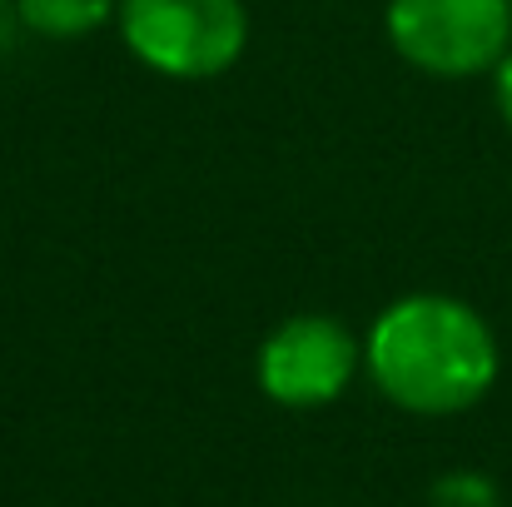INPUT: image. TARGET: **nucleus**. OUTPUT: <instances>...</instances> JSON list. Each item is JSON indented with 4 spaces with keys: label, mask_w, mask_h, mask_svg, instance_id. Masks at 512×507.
<instances>
[{
    "label": "nucleus",
    "mask_w": 512,
    "mask_h": 507,
    "mask_svg": "<svg viewBox=\"0 0 512 507\" xmlns=\"http://www.w3.org/2000/svg\"><path fill=\"white\" fill-rule=\"evenodd\" d=\"M508 5H512V0H508Z\"/></svg>",
    "instance_id": "9"
},
{
    "label": "nucleus",
    "mask_w": 512,
    "mask_h": 507,
    "mask_svg": "<svg viewBox=\"0 0 512 507\" xmlns=\"http://www.w3.org/2000/svg\"><path fill=\"white\" fill-rule=\"evenodd\" d=\"M115 30L165 80H219L249 50L244 0H120Z\"/></svg>",
    "instance_id": "2"
},
{
    "label": "nucleus",
    "mask_w": 512,
    "mask_h": 507,
    "mask_svg": "<svg viewBox=\"0 0 512 507\" xmlns=\"http://www.w3.org/2000/svg\"><path fill=\"white\" fill-rule=\"evenodd\" d=\"M493 100H498V115H503V125L512 130V50L493 65Z\"/></svg>",
    "instance_id": "7"
},
{
    "label": "nucleus",
    "mask_w": 512,
    "mask_h": 507,
    "mask_svg": "<svg viewBox=\"0 0 512 507\" xmlns=\"http://www.w3.org/2000/svg\"><path fill=\"white\" fill-rule=\"evenodd\" d=\"M373 388L418 418H453L478 408L503 368L493 324L453 294H403L363 334Z\"/></svg>",
    "instance_id": "1"
},
{
    "label": "nucleus",
    "mask_w": 512,
    "mask_h": 507,
    "mask_svg": "<svg viewBox=\"0 0 512 507\" xmlns=\"http://www.w3.org/2000/svg\"><path fill=\"white\" fill-rule=\"evenodd\" d=\"M383 35L403 65L433 80L493 75L512 50L508 0H388Z\"/></svg>",
    "instance_id": "3"
},
{
    "label": "nucleus",
    "mask_w": 512,
    "mask_h": 507,
    "mask_svg": "<svg viewBox=\"0 0 512 507\" xmlns=\"http://www.w3.org/2000/svg\"><path fill=\"white\" fill-rule=\"evenodd\" d=\"M428 507H503V498H498V483L488 473L453 468L428 488Z\"/></svg>",
    "instance_id": "6"
},
{
    "label": "nucleus",
    "mask_w": 512,
    "mask_h": 507,
    "mask_svg": "<svg viewBox=\"0 0 512 507\" xmlns=\"http://www.w3.org/2000/svg\"><path fill=\"white\" fill-rule=\"evenodd\" d=\"M20 20H15V0H0V45L10 40V30H15Z\"/></svg>",
    "instance_id": "8"
},
{
    "label": "nucleus",
    "mask_w": 512,
    "mask_h": 507,
    "mask_svg": "<svg viewBox=\"0 0 512 507\" xmlns=\"http://www.w3.org/2000/svg\"><path fill=\"white\" fill-rule=\"evenodd\" d=\"M363 368V343L334 314H294L274 324L259 358L254 378L259 393L279 408H329L348 393V383Z\"/></svg>",
    "instance_id": "4"
},
{
    "label": "nucleus",
    "mask_w": 512,
    "mask_h": 507,
    "mask_svg": "<svg viewBox=\"0 0 512 507\" xmlns=\"http://www.w3.org/2000/svg\"><path fill=\"white\" fill-rule=\"evenodd\" d=\"M120 0H15L20 30L40 40H85L105 25H115Z\"/></svg>",
    "instance_id": "5"
}]
</instances>
